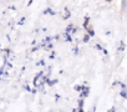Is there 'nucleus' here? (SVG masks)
<instances>
[]
</instances>
